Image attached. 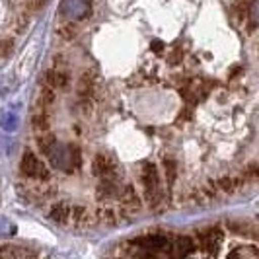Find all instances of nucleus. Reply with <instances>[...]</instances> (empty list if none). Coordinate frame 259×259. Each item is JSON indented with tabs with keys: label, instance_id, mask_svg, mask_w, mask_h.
<instances>
[{
	"label": "nucleus",
	"instance_id": "nucleus-1",
	"mask_svg": "<svg viewBox=\"0 0 259 259\" xmlns=\"http://www.w3.org/2000/svg\"><path fill=\"white\" fill-rule=\"evenodd\" d=\"M20 171H22V178L29 180V182H47V180H51V174H49L47 166L31 150H26L24 156H22Z\"/></svg>",
	"mask_w": 259,
	"mask_h": 259
},
{
	"label": "nucleus",
	"instance_id": "nucleus-2",
	"mask_svg": "<svg viewBox=\"0 0 259 259\" xmlns=\"http://www.w3.org/2000/svg\"><path fill=\"white\" fill-rule=\"evenodd\" d=\"M141 182L144 187V197L148 201V205L152 208H158V203L162 201L160 193V178H158V169L154 164H146L141 171Z\"/></svg>",
	"mask_w": 259,
	"mask_h": 259
},
{
	"label": "nucleus",
	"instance_id": "nucleus-3",
	"mask_svg": "<svg viewBox=\"0 0 259 259\" xmlns=\"http://www.w3.org/2000/svg\"><path fill=\"white\" fill-rule=\"evenodd\" d=\"M92 171L100 180H113V176H115L117 171L115 160L109 154H105V152H100L94 158V162H92Z\"/></svg>",
	"mask_w": 259,
	"mask_h": 259
},
{
	"label": "nucleus",
	"instance_id": "nucleus-4",
	"mask_svg": "<svg viewBox=\"0 0 259 259\" xmlns=\"http://www.w3.org/2000/svg\"><path fill=\"white\" fill-rule=\"evenodd\" d=\"M141 207H143V205H141V197H139V193L135 191L133 185H127V187L119 193V208H121V212L133 214V212H139Z\"/></svg>",
	"mask_w": 259,
	"mask_h": 259
},
{
	"label": "nucleus",
	"instance_id": "nucleus-5",
	"mask_svg": "<svg viewBox=\"0 0 259 259\" xmlns=\"http://www.w3.org/2000/svg\"><path fill=\"white\" fill-rule=\"evenodd\" d=\"M45 84L51 86L53 90H59V88H66L68 84V76H66L63 70H49L45 74Z\"/></svg>",
	"mask_w": 259,
	"mask_h": 259
},
{
	"label": "nucleus",
	"instance_id": "nucleus-6",
	"mask_svg": "<svg viewBox=\"0 0 259 259\" xmlns=\"http://www.w3.org/2000/svg\"><path fill=\"white\" fill-rule=\"evenodd\" d=\"M31 127H33L35 133H45V131H49V115H47L45 109H37V111H35V115L31 119Z\"/></svg>",
	"mask_w": 259,
	"mask_h": 259
},
{
	"label": "nucleus",
	"instance_id": "nucleus-7",
	"mask_svg": "<svg viewBox=\"0 0 259 259\" xmlns=\"http://www.w3.org/2000/svg\"><path fill=\"white\" fill-rule=\"evenodd\" d=\"M164 166H166V180H168V183H174V180H176V171H178L176 162H174V160H166Z\"/></svg>",
	"mask_w": 259,
	"mask_h": 259
}]
</instances>
